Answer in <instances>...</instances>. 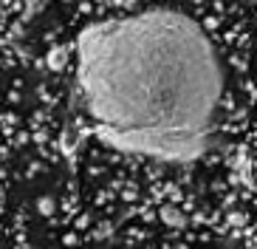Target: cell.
Returning <instances> with one entry per match:
<instances>
[{
	"label": "cell",
	"instance_id": "6da1fadb",
	"mask_svg": "<svg viewBox=\"0 0 257 249\" xmlns=\"http://www.w3.org/2000/svg\"><path fill=\"white\" fill-rule=\"evenodd\" d=\"M74 85L105 144L159 161H195L212 144L226 74L198 20L156 6L85 26Z\"/></svg>",
	"mask_w": 257,
	"mask_h": 249
},
{
	"label": "cell",
	"instance_id": "7a4b0ae2",
	"mask_svg": "<svg viewBox=\"0 0 257 249\" xmlns=\"http://www.w3.org/2000/svg\"><path fill=\"white\" fill-rule=\"evenodd\" d=\"M161 218H164V224H170V226H184L187 224L184 212L175 210V207H164V210H161Z\"/></svg>",
	"mask_w": 257,
	"mask_h": 249
},
{
	"label": "cell",
	"instance_id": "3957f363",
	"mask_svg": "<svg viewBox=\"0 0 257 249\" xmlns=\"http://www.w3.org/2000/svg\"><path fill=\"white\" fill-rule=\"evenodd\" d=\"M65 62H68V51H65V48H54V51L48 54V65H51L54 71H60Z\"/></svg>",
	"mask_w": 257,
	"mask_h": 249
},
{
	"label": "cell",
	"instance_id": "277c9868",
	"mask_svg": "<svg viewBox=\"0 0 257 249\" xmlns=\"http://www.w3.org/2000/svg\"><path fill=\"white\" fill-rule=\"evenodd\" d=\"M40 210L46 212V215H51V212H54V201H51V198H43V201H40Z\"/></svg>",
	"mask_w": 257,
	"mask_h": 249
}]
</instances>
